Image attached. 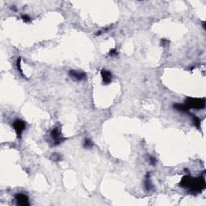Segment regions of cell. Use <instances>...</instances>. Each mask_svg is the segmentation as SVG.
<instances>
[{
  "label": "cell",
  "instance_id": "1",
  "mask_svg": "<svg viewBox=\"0 0 206 206\" xmlns=\"http://www.w3.org/2000/svg\"><path fill=\"white\" fill-rule=\"evenodd\" d=\"M180 186L188 189L193 193H201L205 189V181L203 177L192 178L189 176H185L181 179Z\"/></svg>",
  "mask_w": 206,
  "mask_h": 206
},
{
  "label": "cell",
  "instance_id": "2",
  "mask_svg": "<svg viewBox=\"0 0 206 206\" xmlns=\"http://www.w3.org/2000/svg\"><path fill=\"white\" fill-rule=\"evenodd\" d=\"M185 105L189 109H201L205 107V100L204 98L187 97L185 101Z\"/></svg>",
  "mask_w": 206,
  "mask_h": 206
},
{
  "label": "cell",
  "instance_id": "3",
  "mask_svg": "<svg viewBox=\"0 0 206 206\" xmlns=\"http://www.w3.org/2000/svg\"><path fill=\"white\" fill-rule=\"evenodd\" d=\"M51 139H52V143L53 145H58L60 143H61L64 141V137L62 136L60 129L58 127H56L54 129H52L50 133Z\"/></svg>",
  "mask_w": 206,
  "mask_h": 206
},
{
  "label": "cell",
  "instance_id": "4",
  "mask_svg": "<svg viewBox=\"0 0 206 206\" xmlns=\"http://www.w3.org/2000/svg\"><path fill=\"white\" fill-rule=\"evenodd\" d=\"M13 127L16 132L18 138H21L23 132L26 129V123L24 121H23L21 119H16L15 122H13Z\"/></svg>",
  "mask_w": 206,
  "mask_h": 206
},
{
  "label": "cell",
  "instance_id": "5",
  "mask_svg": "<svg viewBox=\"0 0 206 206\" xmlns=\"http://www.w3.org/2000/svg\"><path fill=\"white\" fill-rule=\"evenodd\" d=\"M15 199L16 201L17 205L22 206H28L30 205L29 198L28 197L23 193H17L15 196Z\"/></svg>",
  "mask_w": 206,
  "mask_h": 206
},
{
  "label": "cell",
  "instance_id": "6",
  "mask_svg": "<svg viewBox=\"0 0 206 206\" xmlns=\"http://www.w3.org/2000/svg\"><path fill=\"white\" fill-rule=\"evenodd\" d=\"M69 76L75 81H82L86 78V74L81 71L76 70H70L69 71Z\"/></svg>",
  "mask_w": 206,
  "mask_h": 206
},
{
  "label": "cell",
  "instance_id": "7",
  "mask_svg": "<svg viewBox=\"0 0 206 206\" xmlns=\"http://www.w3.org/2000/svg\"><path fill=\"white\" fill-rule=\"evenodd\" d=\"M101 76L102 77V81L105 85H108L112 81V73L108 70L102 69L101 71Z\"/></svg>",
  "mask_w": 206,
  "mask_h": 206
},
{
  "label": "cell",
  "instance_id": "8",
  "mask_svg": "<svg viewBox=\"0 0 206 206\" xmlns=\"http://www.w3.org/2000/svg\"><path fill=\"white\" fill-rule=\"evenodd\" d=\"M173 108L178 111H181L183 113H187L189 114V109L185 105V104H180V103H175L173 105Z\"/></svg>",
  "mask_w": 206,
  "mask_h": 206
},
{
  "label": "cell",
  "instance_id": "9",
  "mask_svg": "<svg viewBox=\"0 0 206 206\" xmlns=\"http://www.w3.org/2000/svg\"><path fill=\"white\" fill-rule=\"evenodd\" d=\"M189 114L192 116V118H193V125L197 129H201V119L197 117L195 114Z\"/></svg>",
  "mask_w": 206,
  "mask_h": 206
},
{
  "label": "cell",
  "instance_id": "10",
  "mask_svg": "<svg viewBox=\"0 0 206 206\" xmlns=\"http://www.w3.org/2000/svg\"><path fill=\"white\" fill-rule=\"evenodd\" d=\"M144 185H145V188L147 191H150L151 189H152L153 188V185H152V182H151V180L149 178V176L147 175V179L145 180V182H144Z\"/></svg>",
  "mask_w": 206,
  "mask_h": 206
},
{
  "label": "cell",
  "instance_id": "11",
  "mask_svg": "<svg viewBox=\"0 0 206 206\" xmlns=\"http://www.w3.org/2000/svg\"><path fill=\"white\" fill-rule=\"evenodd\" d=\"M93 145V143L92 140H91L90 139L86 138V139L84 140V144H83V146H84L85 148H86V149L92 148Z\"/></svg>",
  "mask_w": 206,
  "mask_h": 206
},
{
  "label": "cell",
  "instance_id": "12",
  "mask_svg": "<svg viewBox=\"0 0 206 206\" xmlns=\"http://www.w3.org/2000/svg\"><path fill=\"white\" fill-rule=\"evenodd\" d=\"M20 61H21V58L20 57H19L18 60H17V62H16V65H17V68H18V71L20 73V75L22 76H24L23 75V72L22 71V68H21V65H20Z\"/></svg>",
  "mask_w": 206,
  "mask_h": 206
},
{
  "label": "cell",
  "instance_id": "13",
  "mask_svg": "<svg viewBox=\"0 0 206 206\" xmlns=\"http://www.w3.org/2000/svg\"><path fill=\"white\" fill-rule=\"evenodd\" d=\"M51 159L53 160V161H60L61 160V157L60 156L59 154H56V153H54L52 154V156H51Z\"/></svg>",
  "mask_w": 206,
  "mask_h": 206
},
{
  "label": "cell",
  "instance_id": "14",
  "mask_svg": "<svg viewBox=\"0 0 206 206\" xmlns=\"http://www.w3.org/2000/svg\"><path fill=\"white\" fill-rule=\"evenodd\" d=\"M22 19L25 22V23H29V22H31V19H30V17L28 16V15H22Z\"/></svg>",
  "mask_w": 206,
  "mask_h": 206
},
{
  "label": "cell",
  "instance_id": "15",
  "mask_svg": "<svg viewBox=\"0 0 206 206\" xmlns=\"http://www.w3.org/2000/svg\"><path fill=\"white\" fill-rule=\"evenodd\" d=\"M149 162H150V164H152V165H156V159L155 157H153V156H150V158H149Z\"/></svg>",
  "mask_w": 206,
  "mask_h": 206
},
{
  "label": "cell",
  "instance_id": "16",
  "mask_svg": "<svg viewBox=\"0 0 206 206\" xmlns=\"http://www.w3.org/2000/svg\"><path fill=\"white\" fill-rule=\"evenodd\" d=\"M109 56H116V55L118 54V52H117V50L114 48V49H112V50H110L109 52Z\"/></svg>",
  "mask_w": 206,
  "mask_h": 206
}]
</instances>
